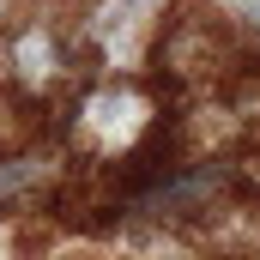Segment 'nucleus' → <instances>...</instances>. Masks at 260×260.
Instances as JSON below:
<instances>
[{"label":"nucleus","mask_w":260,"mask_h":260,"mask_svg":"<svg viewBox=\"0 0 260 260\" xmlns=\"http://www.w3.org/2000/svg\"><path fill=\"white\" fill-rule=\"evenodd\" d=\"M85 37L73 18H55V12H30L24 24L6 30L0 43V73L18 97L30 103H49V97H79L85 91Z\"/></svg>","instance_id":"nucleus-1"},{"label":"nucleus","mask_w":260,"mask_h":260,"mask_svg":"<svg viewBox=\"0 0 260 260\" xmlns=\"http://www.w3.org/2000/svg\"><path fill=\"white\" fill-rule=\"evenodd\" d=\"M170 6L176 0H79L73 24L85 37L91 67L97 73H133V67L164 43Z\"/></svg>","instance_id":"nucleus-2"},{"label":"nucleus","mask_w":260,"mask_h":260,"mask_svg":"<svg viewBox=\"0 0 260 260\" xmlns=\"http://www.w3.org/2000/svg\"><path fill=\"white\" fill-rule=\"evenodd\" d=\"M67 164H73V151H37V145H24V151H0V212H18V206H37L43 194H55V182L67 176Z\"/></svg>","instance_id":"nucleus-3"},{"label":"nucleus","mask_w":260,"mask_h":260,"mask_svg":"<svg viewBox=\"0 0 260 260\" xmlns=\"http://www.w3.org/2000/svg\"><path fill=\"white\" fill-rule=\"evenodd\" d=\"M206 12H212V24L230 43H242V49L260 55V0H206Z\"/></svg>","instance_id":"nucleus-4"},{"label":"nucleus","mask_w":260,"mask_h":260,"mask_svg":"<svg viewBox=\"0 0 260 260\" xmlns=\"http://www.w3.org/2000/svg\"><path fill=\"white\" fill-rule=\"evenodd\" d=\"M242 260H260V248H254V254H242Z\"/></svg>","instance_id":"nucleus-5"}]
</instances>
